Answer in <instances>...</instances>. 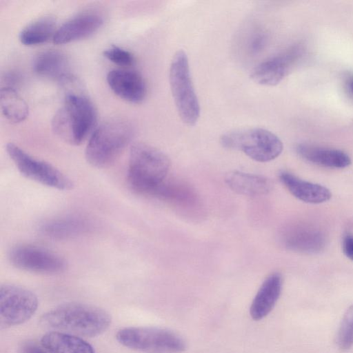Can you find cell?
<instances>
[{
	"label": "cell",
	"mask_w": 353,
	"mask_h": 353,
	"mask_svg": "<svg viewBox=\"0 0 353 353\" xmlns=\"http://www.w3.org/2000/svg\"><path fill=\"white\" fill-rule=\"evenodd\" d=\"M41 343L50 353H95L93 347L81 337L63 332L45 334Z\"/></svg>",
	"instance_id": "cell-20"
},
{
	"label": "cell",
	"mask_w": 353,
	"mask_h": 353,
	"mask_svg": "<svg viewBox=\"0 0 353 353\" xmlns=\"http://www.w3.org/2000/svg\"><path fill=\"white\" fill-rule=\"evenodd\" d=\"M170 168L168 157L144 143H134L130 149L128 182L135 192L151 196L166 179Z\"/></svg>",
	"instance_id": "cell-3"
},
{
	"label": "cell",
	"mask_w": 353,
	"mask_h": 353,
	"mask_svg": "<svg viewBox=\"0 0 353 353\" xmlns=\"http://www.w3.org/2000/svg\"><path fill=\"white\" fill-rule=\"evenodd\" d=\"M102 14L95 10L81 12L63 23L52 38L56 44H64L87 38L103 25Z\"/></svg>",
	"instance_id": "cell-12"
},
{
	"label": "cell",
	"mask_w": 353,
	"mask_h": 353,
	"mask_svg": "<svg viewBox=\"0 0 353 353\" xmlns=\"http://www.w3.org/2000/svg\"><path fill=\"white\" fill-rule=\"evenodd\" d=\"M345 88L350 97L353 98V74L348 75L345 77Z\"/></svg>",
	"instance_id": "cell-30"
},
{
	"label": "cell",
	"mask_w": 353,
	"mask_h": 353,
	"mask_svg": "<svg viewBox=\"0 0 353 353\" xmlns=\"http://www.w3.org/2000/svg\"><path fill=\"white\" fill-rule=\"evenodd\" d=\"M32 68L41 77L61 80L70 74L66 55L57 50H46L35 56Z\"/></svg>",
	"instance_id": "cell-21"
},
{
	"label": "cell",
	"mask_w": 353,
	"mask_h": 353,
	"mask_svg": "<svg viewBox=\"0 0 353 353\" xmlns=\"http://www.w3.org/2000/svg\"><path fill=\"white\" fill-rule=\"evenodd\" d=\"M282 287L283 277L278 272L271 274L265 279L250 306V314L254 320L259 321L272 311L281 295Z\"/></svg>",
	"instance_id": "cell-15"
},
{
	"label": "cell",
	"mask_w": 353,
	"mask_h": 353,
	"mask_svg": "<svg viewBox=\"0 0 353 353\" xmlns=\"http://www.w3.org/2000/svg\"><path fill=\"white\" fill-rule=\"evenodd\" d=\"M343 251L345 255L353 261V235L346 234L343 240Z\"/></svg>",
	"instance_id": "cell-29"
},
{
	"label": "cell",
	"mask_w": 353,
	"mask_h": 353,
	"mask_svg": "<svg viewBox=\"0 0 353 353\" xmlns=\"http://www.w3.org/2000/svg\"><path fill=\"white\" fill-rule=\"evenodd\" d=\"M299 54L298 49L292 48L272 57L258 64L252 70L250 78L259 85H277L290 73Z\"/></svg>",
	"instance_id": "cell-11"
},
{
	"label": "cell",
	"mask_w": 353,
	"mask_h": 353,
	"mask_svg": "<svg viewBox=\"0 0 353 353\" xmlns=\"http://www.w3.org/2000/svg\"><path fill=\"white\" fill-rule=\"evenodd\" d=\"M103 56L120 66H131L135 60L133 54L121 47L112 46L103 51Z\"/></svg>",
	"instance_id": "cell-26"
},
{
	"label": "cell",
	"mask_w": 353,
	"mask_h": 353,
	"mask_svg": "<svg viewBox=\"0 0 353 353\" xmlns=\"http://www.w3.org/2000/svg\"><path fill=\"white\" fill-rule=\"evenodd\" d=\"M134 133L132 123L125 119L103 122L89 139L85 152L87 161L97 168L110 166L131 142Z\"/></svg>",
	"instance_id": "cell-4"
},
{
	"label": "cell",
	"mask_w": 353,
	"mask_h": 353,
	"mask_svg": "<svg viewBox=\"0 0 353 353\" xmlns=\"http://www.w3.org/2000/svg\"><path fill=\"white\" fill-rule=\"evenodd\" d=\"M169 81L181 121L187 125H194L200 117V105L191 77L188 58L182 50H178L173 56Z\"/></svg>",
	"instance_id": "cell-5"
},
{
	"label": "cell",
	"mask_w": 353,
	"mask_h": 353,
	"mask_svg": "<svg viewBox=\"0 0 353 353\" xmlns=\"http://www.w3.org/2000/svg\"><path fill=\"white\" fill-rule=\"evenodd\" d=\"M8 259L17 269L38 274H57L66 268L65 261L59 254L34 245L12 247L8 252Z\"/></svg>",
	"instance_id": "cell-10"
},
{
	"label": "cell",
	"mask_w": 353,
	"mask_h": 353,
	"mask_svg": "<svg viewBox=\"0 0 353 353\" xmlns=\"http://www.w3.org/2000/svg\"><path fill=\"white\" fill-rule=\"evenodd\" d=\"M6 151L19 172L32 181L60 190L73 188L72 181L52 165L31 156L17 145L8 143Z\"/></svg>",
	"instance_id": "cell-8"
},
{
	"label": "cell",
	"mask_w": 353,
	"mask_h": 353,
	"mask_svg": "<svg viewBox=\"0 0 353 353\" xmlns=\"http://www.w3.org/2000/svg\"><path fill=\"white\" fill-rule=\"evenodd\" d=\"M90 228L89 221L79 216H65L48 220L40 226V232L52 239H67L87 232Z\"/></svg>",
	"instance_id": "cell-17"
},
{
	"label": "cell",
	"mask_w": 353,
	"mask_h": 353,
	"mask_svg": "<svg viewBox=\"0 0 353 353\" xmlns=\"http://www.w3.org/2000/svg\"><path fill=\"white\" fill-rule=\"evenodd\" d=\"M56 21L52 17H43L25 26L19 32V39L26 46L46 42L56 32Z\"/></svg>",
	"instance_id": "cell-23"
},
{
	"label": "cell",
	"mask_w": 353,
	"mask_h": 353,
	"mask_svg": "<svg viewBox=\"0 0 353 353\" xmlns=\"http://www.w3.org/2000/svg\"><path fill=\"white\" fill-rule=\"evenodd\" d=\"M38 307L37 296L30 290L14 284L0 288L1 328L18 325L28 321Z\"/></svg>",
	"instance_id": "cell-9"
},
{
	"label": "cell",
	"mask_w": 353,
	"mask_h": 353,
	"mask_svg": "<svg viewBox=\"0 0 353 353\" xmlns=\"http://www.w3.org/2000/svg\"><path fill=\"white\" fill-rule=\"evenodd\" d=\"M225 180L234 192L249 196L266 194L272 188V181L259 174L233 171L227 174Z\"/></svg>",
	"instance_id": "cell-19"
},
{
	"label": "cell",
	"mask_w": 353,
	"mask_h": 353,
	"mask_svg": "<svg viewBox=\"0 0 353 353\" xmlns=\"http://www.w3.org/2000/svg\"><path fill=\"white\" fill-rule=\"evenodd\" d=\"M220 143L223 148L241 151L259 162L276 159L283 149L282 141L276 134L259 128L228 132L222 134Z\"/></svg>",
	"instance_id": "cell-6"
},
{
	"label": "cell",
	"mask_w": 353,
	"mask_h": 353,
	"mask_svg": "<svg viewBox=\"0 0 353 353\" xmlns=\"http://www.w3.org/2000/svg\"><path fill=\"white\" fill-rule=\"evenodd\" d=\"M116 339L125 347L143 353H179L186 347L179 335L157 327H125L118 331Z\"/></svg>",
	"instance_id": "cell-7"
},
{
	"label": "cell",
	"mask_w": 353,
	"mask_h": 353,
	"mask_svg": "<svg viewBox=\"0 0 353 353\" xmlns=\"http://www.w3.org/2000/svg\"><path fill=\"white\" fill-rule=\"evenodd\" d=\"M59 84L63 101L52 117V129L62 141L79 145L95 129L97 110L75 77L71 75Z\"/></svg>",
	"instance_id": "cell-1"
},
{
	"label": "cell",
	"mask_w": 353,
	"mask_h": 353,
	"mask_svg": "<svg viewBox=\"0 0 353 353\" xmlns=\"http://www.w3.org/2000/svg\"><path fill=\"white\" fill-rule=\"evenodd\" d=\"M107 82L112 91L121 99L133 103L143 101L146 85L137 72L125 69H113L107 74Z\"/></svg>",
	"instance_id": "cell-13"
},
{
	"label": "cell",
	"mask_w": 353,
	"mask_h": 353,
	"mask_svg": "<svg viewBox=\"0 0 353 353\" xmlns=\"http://www.w3.org/2000/svg\"><path fill=\"white\" fill-rule=\"evenodd\" d=\"M279 176L288 191L303 202L319 204L332 197L331 192L325 186L304 181L289 172L282 171Z\"/></svg>",
	"instance_id": "cell-16"
},
{
	"label": "cell",
	"mask_w": 353,
	"mask_h": 353,
	"mask_svg": "<svg viewBox=\"0 0 353 353\" xmlns=\"http://www.w3.org/2000/svg\"><path fill=\"white\" fill-rule=\"evenodd\" d=\"M267 39L266 34L262 31L253 34L248 44L250 52L257 54L263 50L267 43Z\"/></svg>",
	"instance_id": "cell-27"
},
{
	"label": "cell",
	"mask_w": 353,
	"mask_h": 353,
	"mask_svg": "<svg viewBox=\"0 0 353 353\" xmlns=\"http://www.w3.org/2000/svg\"><path fill=\"white\" fill-rule=\"evenodd\" d=\"M0 105L3 115L12 123L21 122L28 115L27 103L13 88H1Z\"/></svg>",
	"instance_id": "cell-24"
},
{
	"label": "cell",
	"mask_w": 353,
	"mask_h": 353,
	"mask_svg": "<svg viewBox=\"0 0 353 353\" xmlns=\"http://www.w3.org/2000/svg\"><path fill=\"white\" fill-rule=\"evenodd\" d=\"M19 353H50L43 346L41 347L38 344L32 341H27L23 343L20 348Z\"/></svg>",
	"instance_id": "cell-28"
},
{
	"label": "cell",
	"mask_w": 353,
	"mask_h": 353,
	"mask_svg": "<svg viewBox=\"0 0 353 353\" xmlns=\"http://www.w3.org/2000/svg\"><path fill=\"white\" fill-rule=\"evenodd\" d=\"M111 321L110 314L99 307L82 303H67L43 314L40 324L50 330L94 337L106 331Z\"/></svg>",
	"instance_id": "cell-2"
},
{
	"label": "cell",
	"mask_w": 353,
	"mask_h": 353,
	"mask_svg": "<svg viewBox=\"0 0 353 353\" xmlns=\"http://www.w3.org/2000/svg\"><path fill=\"white\" fill-rule=\"evenodd\" d=\"M281 241L286 248L306 254L319 252L325 245V238L321 231L305 226L287 228Z\"/></svg>",
	"instance_id": "cell-14"
},
{
	"label": "cell",
	"mask_w": 353,
	"mask_h": 353,
	"mask_svg": "<svg viewBox=\"0 0 353 353\" xmlns=\"http://www.w3.org/2000/svg\"><path fill=\"white\" fill-rule=\"evenodd\" d=\"M296 152L305 160L314 164L330 168H344L351 164L350 157L343 151L302 143Z\"/></svg>",
	"instance_id": "cell-18"
},
{
	"label": "cell",
	"mask_w": 353,
	"mask_h": 353,
	"mask_svg": "<svg viewBox=\"0 0 353 353\" xmlns=\"http://www.w3.org/2000/svg\"><path fill=\"white\" fill-rule=\"evenodd\" d=\"M150 196L184 207L194 205L197 201L196 193L190 185L167 179L154 190Z\"/></svg>",
	"instance_id": "cell-22"
},
{
	"label": "cell",
	"mask_w": 353,
	"mask_h": 353,
	"mask_svg": "<svg viewBox=\"0 0 353 353\" xmlns=\"http://www.w3.org/2000/svg\"><path fill=\"white\" fill-rule=\"evenodd\" d=\"M336 343L341 351H347L353 346V304L342 318L336 336Z\"/></svg>",
	"instance_id": "cell-25"
}]
</instances>
